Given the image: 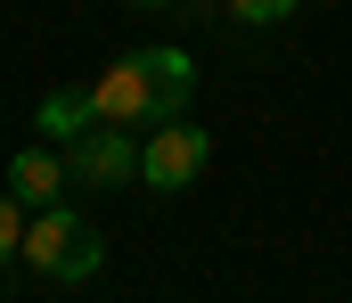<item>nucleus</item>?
<instances>
[{"mask_svg": "<svg viewBox=\"0 0 352 303\" xmlns=\"http://www.w3.org/2000/svg\"><path fill=\"white\" fill-rule=\"evenodd\" d=\"M90 106H98V123H123V131H140V123H164V115H180L173 91L156 82V66L140 58V49H123L98 82H90Z\"/></svg>", "mask_w": 352, "mask_h": 303, "instance_id": "f03ea898", "label": "nucleus"}, {"mask_svg": "<svg viewBox=\"0 0 352 303\" xmlns=\"http://www.w3.org/2000/svg\"><path fill=\"white\" fill-rule=\"evenodd\" d=\"M66 172L82 189H131L140 181V148H131L123 123H90V131H74V148H66Z\"/></svg>", "mask_w": 352, "mask_h": 303, "instance_id": "20e7f679", "label": "nucleus"}, {"mask_svg": "<svg viewBox=\"0 0 352 303\" xmlns=\"http://www.w3.org/2000/svg\"><path fill=\"white\" fill-rule=\"evenodd\" d=\"M25 213H33V205L16 197V189H0V262L25 254Z\"/></svg>", "mask_w": 352, "mask_h": 303, "instance_id": "0eeeda50", "label": "nucleus"}, {"mask_svg": "<svg viewBox=\"0 0 352 303\" xmlns=\"http://www.w3.org/2000/svg\"><path fill=\"white\" fill-rule=\"evenodd\" d=\"M66 181H74V172H66V156H50V148H16V156H8V189L33 205V213H41V205H66Z\"/></svg>", "mask_w": 352, "mask_h": 303, "instance_id": "39448f33", "label": "nucleus"}, {"mask_svg": "<svg viewBox=\"0 0 352 303\" xmlns=\"http://www.w3.org/2000/svg\"><path fill=\"white\" fill-rule=\"evenodd\" d=\"M98 229H90L74 205H41L33 221H25V271L33 279H50V287H82L90 271H98Z\"/></svg>", "mask_w": 352, "mask_h": 303, "instance_id": "f257e3e1", "label": "nucleus"}, {"mask_svg": "<svg viewBox=\"0 0 352 303\" xmlns=\"http://www.w3.org/2000/svg\"><path fill=\"white\" fill-rule=\"evenodd\" d=\"M221 8H230L238 25H278V16H295L303 0H221Z\"/></svg>", "mask_w": 352, "mask_h": 303, "instance_id": "6e6552de", "label": "nucleus"}, {"mask_svg": "<svg viewBox=\"0 0 352 303\" xmlns=\"http://www.w3.org/2000/svg\"><path fill=\"white\" fill-rule=\"evenodd\" d=\"M205 156H213L205 123H180V115H164V123H148V148H140V181L173 197V189H188V181L205 172Z\"/></svg>", "mask_w": 352, "mask_h": 303, "instance_id": "7ed1b4c3", "label": "nucleus"}, {"mask_svg": "<svg viewBox=\"0 0 352 303\" xmlns=\"http://www.w3.org/2000/svg\"><path fill=\"white\" fill-rule=\"evenodd\" d=\"M90 123H98L90 91H50V99H41V131H50V139H74V131H90Z\"/></svg>", "mask_w": 352, "mask_h": 303, "instance_id": "423d86ee", "label": "nucleus"}, {"mask_svg": "<svg viewBox=\"0 0 352 303\" xmlns=\"http://www.w3.org/2000/svg\"><path fill=\"white\" fill-rule=\"evenodd\" d=\"M131 8H173V0H131Z\"/></svg>", "mask_w": 352, "mask_h": 303, "instance_id": "1a4fd4ad", "label": "nucleus"}]
</instances>
